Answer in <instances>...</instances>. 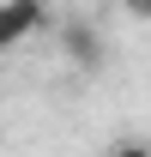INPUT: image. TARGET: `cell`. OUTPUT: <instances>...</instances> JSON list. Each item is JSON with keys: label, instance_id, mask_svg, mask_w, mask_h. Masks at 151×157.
Returning <instances> with one entry per match:
<instances>
[{"label": "cell", "instance_id": "2", "mask_svg": "<svg viewBox=\"0 0 151 157\" xmlns=\"http://www.w3.org/2000/svg\"><path fill=\"white\" fill-rule=\"evenodd\" d=\"M48 6H37V0H0V55H12L24 36H37V30H48Z\"/></svg>", "mask_w": 151, "mask_h": 157}, {"label": "cell", "instance_id": "5", "mask_svg": "<svg viewBox=\"0 0 151 157\" xmlns=\"http://www.w3.org/2000/svg\"><path fill=\"white\" fill-rule=\"evenodd\" d=\"M37 6H48V0H37Z\"/></svg>", "mask_w": 151, "mask_h": 157}, {"label": "cell", "instance_id": "3", "mask_svg": "<svg viewBox=\"0 0 151 157\" xmlns=\"http://www.w3.org/2000/svg\"><path fill=\"white\" fill-rule=\"evenodd\" d=\"M121 12H127L133 24H151V0H121Z\"/></svg>", "mask_w": 151, "mask_h": 157}, {"label": "cell", "instance_id": "1", "mask_svg": "<svg viewBox=\"0 0 151 157\" xmlns=\"http://www.w3.org/2000/svg\"><path fill=\"white\" fill-rule=\"evenodd\" d=\"M55 36H60V55L73 60V67H79L85 78H91V73H103V60H109V48H103V30H97V24L73 18V24H60Z\"/></svg>", "mask_w": 151, "mask_h": 157}, {"label": "cell", "instance_id": "4", "mask_svg": "<svg viewBox=\"0 0 151 157\" xmlns=\"http://www.w3.org/2000/svg\"><path fill=\"white\" fill-rule=\"evenodd\" d=\"M109 157H151V145H145V139H121Z\"/></svg>", "mask_w": 151, "mask_h": 157}]
</instances>
